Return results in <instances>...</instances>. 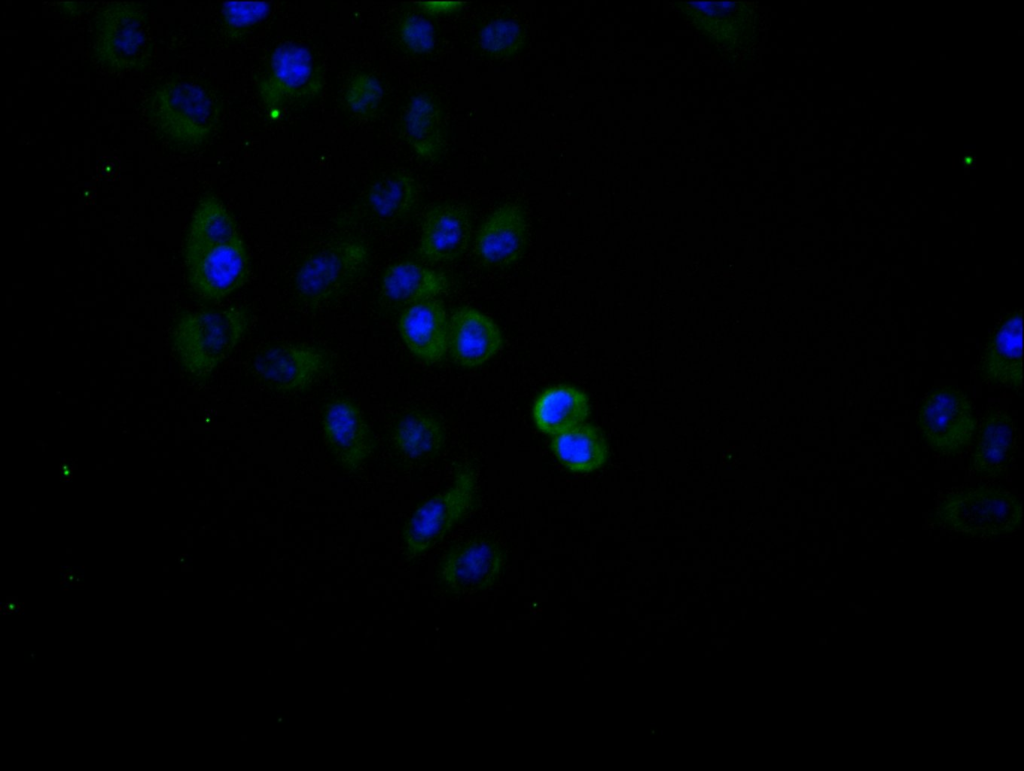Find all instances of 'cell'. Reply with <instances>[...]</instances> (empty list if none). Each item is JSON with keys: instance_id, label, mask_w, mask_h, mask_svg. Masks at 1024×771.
Instances as JSON below:
<instances>
[{"instance_id": "8fae6325", "label": "cell", "mask_w": 1024, "mask_h": 771, "mask_svg": "<svg viewBox=\"0 0 1024 771\" xmlns=\"http://www.w3.org/2000/svg\"><path fill=\"white\" fill-rule=\"evenodd\" d=\"M327 357L306 345H278L261 351L253 369L270 388L281 392L301 391L317 380L327 367Z\"/></svg>"}, {"instance_id": "cb8c5ba5", "label": "cell", "mask_w": 1024, "mask_h": 771, "mask_svg": "<svg viewBox=\"0 0 1024 771\" xmlns=\"http://www.w3.org/2000/svg\"><path fill=\"white\" fill-rule=\"evenodd\" d=\"M418 195V184L411 175L392 172L372 184L366 201L376 217L392 221L407 215L415 206Z\"/></svg>"}, {"instance_id": "f1b7e54d", "label": "cell", "mask_w": 1024, "mask_h": 771, "mask_svg": "<svg viewBox=\"0 0 1024 771\" xmlns=\"http://www.w3.org/2000/svg\"><path fill=\"white\" fill-rule=\"evenodd\" d=\"M399 39L406 50L413 54H427L436 43L435 29L431 21L422 15L408 13L398 26Z\"/></svg>"}, {"instance_id": "7c38bea8", "label": "cell", "mask_w": 1024, "mask_h": 771, "mask_svg": "<svg viewBox=\"0 0 1024 771\" xmlns=\"http://www.w3.org/2000/svg\"><path fill=\"white\" fill-rule=\"evenodd\" d=\"M498 325L483 312L461 307L448 318L447 351L455 363L473 368L491 359L501 349Z\"/></svg>"}, {"instance_id": "2e32d148", "label": "cell", "mask_w": 1024, "mask_h": 771, "mask_svg": "<svg viewBox=\"0 0 1024 771\" xmlns=\"http://www.w3.org/2000/svg\"><path fill=\"white\" fill-rule=\"evenodd\" d=\"M398 329L410 352L432 364L447 352L448 317L443 302L427 299L407 306L398 320Z\"/></svg>"}, {"instance_id": "8992f818", "label": "cell", "mask_w": 1024, "mask_h": 771, "mask_svg": "<svg viewBox=\"0 0 1024 771\" xmlns=\"http://www.w3.org/2000/svg\"><path fill=\"white\" fill-rule=\"evenodd\" d=\"M916 425L932 450L954 456L971 443L977 421L967 395L955 386L945 385L926 394L917 412Z\"/></svg>"}, {"instance_id": "5b68a950", "label": "cell", "mask_w": 1024, "mask_h": 771, "mask_svg": "<svg viewBox=\"0 0 1024 771\" xmlns=\"http://www.w3.org/2000/svg\"><path fill=\"white\" fill-rule=\"evenodd\" d=\"M324 83L322 67L313 53L302 44L285 42L271 52L258 93L265 108L273 111L317 97Z\"/></svg>"}, {"instance_id": "7402d4cb", "label": "cell", "mask_w": 1024, "mask_h": 771, "mask_svg": "<svg viewBox=\"0 0 1024 771\" xmlns=\"http://www.w3.org/2000/svg\"><path fill=\"white\" fill-rule=\"evenodd\" d=\"M551 448L566 468L579 473L598 470L609 456L608 444L602 431L584 422L554 435Z\"/></svg>"}, {"instance_id": "d4e9b609", "label": "cell", "mask_w": 1024, "mask_h": 771, "mask_svg": "<svg viewBox=\"0 0 1024 771\" xmlns=\"http://www.w3.org/2000/svg\"><path fill=\"white\" fill-rule=\"evenodd\" d=\"M393 442L399 452L411 459H424L439 452L445 431L435 417L423 412H410L395 425Z\"/></svg>"}, {"instance_id": "44dd1931", "label": "cell", "mask_w": 1024, "mask_h": 771, "mask_svg": "<svg viewBox=\"0 0 1024 771\" xmlns=\"http://www.w3.org/2000/svg\"><path fill=\"white\" fill-rule=\"evenodd\" d=\"M238 235L237 224L224 204L215 196H205L198 202L189 222L184 259L189 260Z\"/></svg>"}, {"instance_id": "484cf974", "label": "cell", "mask_w": 1024, "mask_h": 771, "mask_svg": "<svg viewBox=\"0 0 1024 771\" xmlns=\"http://www.w3.org/2000/svg\"><path fill=\"white\" fill-rule=\"evenodd\" d=\"M478 43L489 56L508 58L519 53L524 47L525 32L515 20L498 18L481 28Z\"/></svg>"}, {"instance_id": "30bf717a", "label": "cell", "mask_w": 1024, "mask_h": 771, "mask_svg": "<svg viewBox=\"0 0 1024 771\" xmlns=\"http://www.w3.org/2000/svg\"><path fill=\"white\" fill-rule=\"evenodd\" d=\"M187 281L202 299L221 300L248 277V254L240 235L185 261Z\"/></svg>"}, {"instance_id": "52a82bcc", "label": "cell", "mask_w": 1024, "mask_h": 771, "mask_svg": "<svg viewBox=\"0 0 1024 771\" xmlns=\"http://www.w3.org/2000/svg\"><path fill=\"white\" fill-rule=\"evenodd\" d=\"M367 245L356 239L335 241L313 252L295 275V289L302 300L317 304L345 289L368 262Z\"/></svg>"}, {"instance_id": "9c48e42d", "label": "cell", "mask_w": 1024, "mask_h": 771, "mask_svg": "<svg viewBox=\"0 0 1024 771\" xmlns=\"http://www.w3.org/2000/svg\"><path fill=\"white\" fill-rule=\"evenodd\" d=\"M475 474L461 471L453 485L420 504L403 530L405 554L418 557L438 544L470 510L475 495Z\"/></svg>"}, {"instance_id": "ac0fdd59", "label": "cell", "mask_w": 1024, "mask_h": 771, "mask_svg": "<svg viewBox=\"0 0 1024 771\" xmlns=\"http://www.w3.org/2000/svg\"><path fill=\"white\" fill-rule=\"evenodd\" d=\"M1014 450L1013 420L1004 410L992 409L982 419L971 469L985 477H999L1010 466Z\"/></svg>"}, {"instance_id": "ffe728a7", "label": "cell", "mask_w": 1024, "mask_h": 771, "mask_svg": "<svg viewBox=\"0 0 1024 771\" xmlns=\"http://www.w3.org/2000/svg\"><path fill=\"white\" fill-rule=\"evenodd\" d=\"M532 412L540 431L557 435L583 423L589 416L590 404L581 389L571 385H556L537 397Z\"/></svg>"}, {"instance_id": "7a4b0ae2", "label": "cell", "mask_w": 1024, "mask_h": 771, "mask_svg": "<svg viewBox=\"0 0 1024 771\" xmlns=\"http://www.w3.org/2000/svg\"><path fill=\"white\" fill-rule=\"evenodd\" d=\"M248 326L242 307L183 312L171 331V345L192 374H210L237 346Z\"/></svg>"}, {"instance_id": "9a60e30c", "label": "cell", "mask_w": 1024, "mask_h": 771, "mask_svg": "<svg viewBox=\"0 0 1024 771\" xmlns=\"http://www.w3.org/2000/svg\"><path fill=\"white\" fill-rule=\"evenodd\" d=\"M470 237L468 210L460 204H438L424 216L418 254L429 262L452 261L466 250Z\"/></svg>"}, {"instance_id": "ba28073f", "label": "cell", "mask_w": 1024, "mask_h": 771, "mask_svg": "<svg viewBox=\"0 0 1024 771\" xmlns=\"http://www.w3.org/2000/svg\"><path fill=\"white\" fill-rule=\"evenodd\" d=\"M505 552L494 540L476 537L452 546L436 568V585L452 598L490 589L500 578Z\"/></svg>"}, {"instance_id": "f546056e", "label": "cell", "mask_w": 1024, "mask_h": 771, "mask_svg": "<svg viewBox=\"0 0 1024 771\" xmlns=\"http://www.w3.org/2000/svg\"><path fill=\"white\" fill-rule=\"evenodd\" d=\"M419 5L427 12L438 13L448 12L457 10L461 7V2H421Z\"/></svg>"}, {"instance_id": "d6986e66", "label": "cell", "mask_w": 1024, "mask_h": 771, "mask_svg": "<svg viewBox=\"0 0 1024 771\" xmlns=\"http://www.w3.org/2000/svg\"><path fill=\"white\" fill-rule=\"evenodd\" d=\"M449 287L445 273L410 262L388 266L381 278V292L391 302L412 305L437 298Z\"/></svg>"}, {"instance_id": "6da1fadb", "label": "cell", "mask_w": 1024, "mask_h": 771, "mask_svg": "<svg viewBox=\"0 0 1024 771\" xmlns=\"http://www.w3.org/2000/svg\"><path fill=\"white\" fill-rule=\"evenodd\" d=\"M152 128L179 149L201 146L219 120V104L205 85L189 79H169L156 85L145 102Z\"/></svg>"}, {"instance_id": "603a6c76", "label": "cell", "mask_w": 1024, "mask_h": 771, "mask_svg": "<svg viewBox=\"0 0 1024 771\" xmlns=\"http://www.w3.org/2000/svg\"><path fill=\"white\" fill-rule=\"evenodd\" d=\"M402 129L412 149L422 158H433L443 147L442 116L437 102L426 93L411 97Z\"/></svg>"}, {"instance_id": "4fadbf2b", "label": "cell", "mask_w": 1024, "mask_h": 771, "mask_svg": "<svg viewBox=\"0 0 1024 771\" xmlns=\"http://www.w3.org/2000/svg\"><path fill=\"white\" fill-rule=\"evenodd\" d=\"M322 428L329 449L347 471H356L372 451L371 431L349 400L337 399L325 407Z\"/></svg>"}, {"instance_id": "3957f363", "label": "cell", "mask_w": 1024, "mask_h": 771, "mask_svg": "<svg viewBox=\"0 0 1024 771\" xmlns=\"http://www.w3.org/2000/svg\"><path fill=\"white\" fill-rule=\"evenodd\" d=\"M92 57L112 72L141 71L151 59L148 15L137 2H110L96 13Z\"/></svg>"}, {"instance_id": "83f0119b", "label": "cell", "mask_w": 1024, "mask_h": 771, "mask_svg": "<svg viewBox=\"0 0 1024 771\" xmlns=\"http://www.w3.org/2000/svg\"><path fill=\"white\" fill-rule=\"evenodd\" d=\"M269 12L270 4L264 1H227L221 8L225 33L236 38L262 22Z\"/></svg>"}, {"instance_id": "5bb4252c", "label": "cell", "mask_w": 1024, "mask_h": 771, "mask_svg": "<svg viewBox=\"0 0 1024 771\" xmlns=\"http://www.w3.org/2000/svg\"><path fill=\"white\" fill-rule=\"evenodd\" d=\"M526 239L523 209L518 204L506 203L496 208L479 227L474 252L487 266H507L521 257Z\"/></svg>"}, {"instance_id": "277c9868", "label": "cell", "mask_w": 1024, "mask_h": 771, "mask_svg": "<svg viewBox=\"0 0 1024 771\" xmlns=\"http://www.w3.org/2000/svg\"><path fill=\"white\" fill-rule=\"evenodd\" d=\"M1022 519V504L1015 494L987 486L947 494L932 515V521L945 529L979 537L1012 533Z\"/></svg>"}, {"instance_id": "e0dca14e", "label": "cell", "mask_w": 1024, "mask_h": 771, "mask_svg": "<svg viewBox=\"0 0 1024 771\" xmlns=\"http://www.w3.org/2000/svg\"><path fill=\"white\" fill-rule=\"evenodd\" d=\"M1022 310L1007 315L988 339L979 365L987 383L1019 389L1022 385Z\"/></svg>"}, {"instance_id": "4dcf8cb0", "label": "cell", "mask_w": 1024, "mask_h": 771, "mask_svg": "<svg viewBox=\"0 0 1024 771\" xmlns=\"http://www.w3.org/2000/svg\"><path fill=\"white\" fill-rule=\"evenodd\" d=\"M59 6L62 7V10H65V13H68V14L73 16L74 14L79 13V10L80 11L83 10V7L87 6V4L76 3V2H66V3H60Z\"/></svg>"}, {"instance_id": "4316f807", "label": "cell", "mask_w": 1024, "mask_h": 771, "mask_svg": "<svg viewBox=\"0 0 1024 771\" xmlns=\"http://www.w3.org/2000/svg\"><path fill=\"white\" fill-rule=\"evenodd\" d=\"M383 97L384 89L380 80L367 72L356 74L344 92V102L349 111L365 119L377 113Z\"/></svg>"}]
</instances>
